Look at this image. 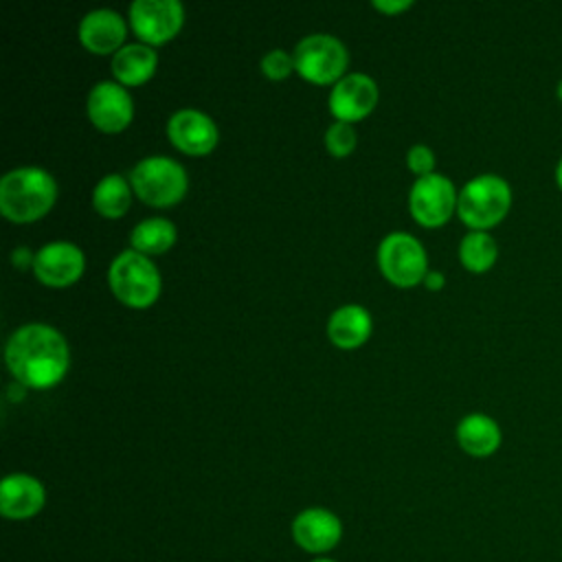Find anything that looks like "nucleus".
<instances>
[{
	"mask_svg": "<svg viewBox=\"0 0 562 562\" xmlns=\"http://www.w3.org/2000/svg\"><path fill=\"white\" fill-rule=\"evenodd\" d=\"M382 274L402 288H411L426 277V250L408 233H389L378 248Z\"/></svg>",
	"mask_w": 562,
	"mask_h": 562,
	"instance_id": "0eeeda50",
	"label": "nucleus"
},
{
	"mask_svg": "<svg viewBox=\"0 0 562 562\" xmlns=\"http://www.w3.org/2000/svg\"><path fill=\"white\" fill-rule=\"evenodd\" d=\"M110 288L116 299L132 307H147L160 294V274L147 255L123 250L110 263Z\"/></svg>",
	"mask_w": 562,
	"mask_h": 562,
	"instance_id": "20e7f679",
	"label": "nucleus"
},
{
	"mask_svg": "<svg viewBox=\"0 0 562 562\" xmlns=\"http://www.w3.org/2000/svg\"><path fill=\"white\" fill-rule=\"evenodd\" d=\"M459 193L450 178L441 173H428L413 182L408 204L413 217L424 226H439L443 224L452 211L457 209Z\"/></svg>",
	"mask_w": 562,
	"mask_h": 562,
	"instance_id": "6e6552de",
	"label": "nucleus"
},
{
	"mask_svg": "<svg viewBox=\"0 0 562 562\" xmlns=\"http://www.w3.org/2000/svg\"><path fill=\"white\" fill-rule=\"evenodd\" d=\"M46 501L44 485L29 474L15 472L0 483V512L9 520H26L35 516Z\"/></svg>",
	"mask_w": 562,
	"mask_h": 562,
	"instance_id": "2eb2a0df",
	"label": "nucleus"
},
{
	"mask_svg": "<svg viewBox=\"0 0 562 562\" xmlns=\"http://www.w3.org/2000/svg\"><path fill=\"white\" fill-rule=\"evenodd\" d=\"M342 525L336 514L323 507H310L294 516L292 538L310 553H325L340 542Z\"/></svg>",
	"mask_w": 562,
	"mask_h": 562,
	"instance_id": "4468645a",
	"label": "nucleus"
},
{
	"mask_svg": "<svg viewBox=\"0 0 562 562\" xmlns=\"http://www.w3.org/2000/svg\"><path fill=\"white\" fill-rule=\"evenodd\" d=\"M347 68L345 44L327 33L305 35L294 48V70L314 83H329Z\"/></svg>",
	"mask_w": 562,
	"mask_h": 562,
	"instance_id": "423d86ee",
	"label": "nucleus"
},
{
	"mask_svg": "<svg viewBox=\"0 0 562 562\" xmlns=\"http://www.w3.org/2000/svg\"><path fill=\"white\" fill-rule=\"evenodd\" d=\"M184 20V9L178 0H134L130 4V22L134 33L147 44L171 40Z\"/></svg>",
	"mask_w": 562,
	"mask_h": 562,
	"instance_id": "1a4fd4ad",
	"label": "nucleus"
},
{
	"mask_svg": "<svg viewBox=\"0 0 562 562\" xmlns=\"http://www.w3.org/2000/svg\"><path fill=\"white\" fill-rule=\"evenodd\" d=\"M167 134L178 149L193 156L211 151L217 143V125L213 119L193 108L173 112L167 123Z\"/></svg>",
	"mask_w": 562,
	"mask_h": 562,
	"instance_id": "ddd939ff",
	"label": "nucleus"
},
{
	"mask_svg": "<svg viewBox=\"0 0 562 562\" xmlns=\"http://www.w3.org/2000/svg\"><path fill=\"white\" fill-rule=\"evenodd\" d=\"M57 198L55 178L40 167H18L0 180V211L13 222L42 217Z\"/></svg>",
	"mask_w": 562,
	"mask_h": 562,
	"instance_id": "f03ea898",
	"label": "nucleus"
},
{
	"mask_svg": "<svg viewBox=\"0 0 562 562\" xmlns=\"http://www.w3.org/2000/svg\"><path fill=\"white\" fill-rule=\"evenodd\" d=\"M406 162H408L411 171H413V173H417V178H422V176L432 173V167H435V154L430 151V147H426V145L417 143V145H413V147L408 149V154H406Z\"/></svg>",
	"mask_w": 562,
	"mask_h": 562,
	"instance_id": "393cba45",
	"label": "nucleus"
},
{
	"mask_svg": "<svg viewBox=\"0 0 562 562\" xmlns=\"http://www.w3.org/2000/svg\"><path fill=\"white\" fill-rule=\"evenodd\" d=\"M130 184L121 173H108L103 176L94 191H92V204L94 209L105 217H119L130 206Z\"/></svg>",
	"mask_w": 562,
	"mask_h": 562,
	"instance_id": "412c9836",
	"label": "nucleus"
},
{
	"mask_svg": "<svg viewBox=\"0 0 562 562\" xmlns=\"http://www.w3.org/2000/svg\"><path fill=\"white\" fill-rule=\"evenodd\" d=\"M11 259H13V263L18 266V268H24V266H33V261H35V255L29 250V248H24V246H20V248H15L13 252H11Z\"/></svg>",
	"mask_w": 562,
	"mask_h": 562,
	"instance_id": "bb28decb",
	"label": "nucleus"
},
{
	"mask_svg": "<svg viewBox=\"0 0 562 562\" xmlns=\"http://www.w3.org/2000/svg\"><path fill=\"white\" fill-rule=\"evenodd\" d=\"M498 257L496 239L487 231H470L459 244V259L470 272H485Z\"/></svg>",
	"mask_w": 562,
	"mask_h": 562,
	"instance_id": "4be33fe9",
	"label": "nucleus"
},
{
	"mask_svg": "<svg viewBox=\"0 0 562 562\" xmlns=\"http://www.w3.org/2000/svg\"><path fill=\"white\" fill-rule=\"evenodd\" d=\"M123 37H125V22L112 9H94L86 13L79 22L81 44L97 55L119 50L123 44Z\"/></svg>",
	"mask_w": 562,
	"mask_h": 562,
	"instance_id": "dca6fc26",
	"label": "nucleus"
},
{
	"mask_svg": "<svg viewBox=\"0 0 562 562\" xmlns=\"http://www.w3.org/2000/svg\"><path fill=\"white\" fill-rule=\"evenodd\" d=\"M378 101V86L369 75L349 72L340 77L329 92V110L338 121H358L367 116Z\"/></svg>",
	"mask_w": 562,
	"mask_h": 562,
	"instance_id": "f8f14e48",
	"label": "nucleus"
},
{
	"mask_svg": "<svg viewBox=\"0 0 562 562\" xmlns=\"http://www.w3.org/2000/svg\"><path fill=\"white\" fill-rule=\"evenodd\" d=\"M4 356L13 378L33 389L57 384L68 369V345L64 336L44 323L18 327L7 340Z\"/></svg>",
	"mask_w": 562,
	"mask_h": 562,
	"instance_id": "f257e3e1",
	"label": "nucleus"
},
{
	"mask_svg": "<svg viewBox=\"0 0 562 562\" xmlns=\"http://www.w3.org/2000/svg\"><path fill=\"white\" fill-rule=\"evenodd\" d=\"M555 94H558V99L562 101V79L558 81V86H555Z\"/></svg>",
	"mask_w": 562,
	"mask_h": 562,
	"instance_id": "c756f323",
	"label": "nucleus"
},
{
	"mask_svg": "<svg viewBox=\"0 0 562 562\" xmlns=\"http://www.w3.org/2000/svg\"><path fill=\"white\" fill-rule=\"evenodd\" d=\"M312 562H334V560H329V558H316V560H312Z\"/></svg>",
	"mask_w": 562,
	"mask_h": 562,
	"instance_id": "7c9ffc66",
	"label": "nucleus"
},
{
	"mask_svg": "<svg viewBox=\"0 0 562 562\" xmlns=\"http://www.w3.org/2000/svg\"><path fill=\"white\" fill-rule=\"evenodd\" d=\"M501 426L485 413H470L457 424V441L472 457H490L501 446Z\"/></svg>",
	"mask_w": 562,
	"mask_h": 562,
	"instance_id": "f3484780",
	"label": "nucleus"
},
{
	"mask_svg": "<svg viewBox=\"0 0 562 562\" xmlns=\"http://www.w3.org/2000/svg\"><path fill=\"white\" fill-rule=\"evenodd\" d=\"M294 70V55L283 48H272L261 57V72L270 79H283Z\"/></svg>",
	"mask_w": 562,
	"mask_h": 562,
	"instance_id": "b1692460",
	"label": "nucleus"
},
{
	"mask_svg": "<svg viewBox=\"0 0 562 562\" xmlns=\"http://www.w3.org/2000/svg\"><path fill=\"white\" fill-rule=\"evenodd\" d=\"M156 53L147 44H125L112 57V72L121 86H138L156 70Z\"/></svg>",
	"mask_w": 562,
	"mask_h": 562,
	"instance_id": "6ab92c4d",
	"label": "nucleus"
},
{
	"mask_svg": "<svg viewBox=\"0 0 562 562\" xmlns=\"http://www.w3.org/2000/svg\"><path fill=\"white\" fill-rule=\"evenodd\" d=\"M555 182H558V187L562 191V156L558 158V165H555Z\"/></svg>",
	"mask_w": 562,
	"mask_h": 562,
	"instance_id": "c85d7f7f",
	"label": "nucleus"
},
{
	"mask_svg": "<svg viewBox=\"0 0 562 562\" xmlns=\"http://www.w3.org/2000/svg\"><path fill=\"white\" fill-rule=\"evenodd\" d=\"M130 241L136 252L158 255L176 241V226L167 217H147L132 228Z\"/></svg>",
	"mask_w": 562,
	"mask_h": 562,
	"instance_id": "aec40b11",
	"label": "nucleus"
},
{
	"mask_svg": "<svg viewBox=\"0 0 562 562\" xmlns=\"http://www.w3.org/2000/svg\"><path fill=\"white\" fill-rule=\"evenodd\" d=\"M413 2L411 0H373V7L384 11V13H395L408 9Z\"/></svg>",
	"mask_w": 562,
	"mask_h": 562,
	"instance_id": "a878e982",
	"label": "nucleus"
},
{
	"mask_svg": "<svg viewBox=\"0 0 562 562\" xmlns=\"http://www.w3.org/2000/svg\"><path fill=\"white\" fill-rule=\"evenodd\" d=\"M134 193L151 206L176 204L187 191V173L169 156H147L130 171Z\"/></svg>",
	"mask_w": 562,
	"mask_h": 562,
	"instance_id": "39448f33",
	"label": "nucleus"
},
{
	"mask_svg": "<svg viewBox=\"0 0 562 562\" xmlns=\"http://www.w3.org/2000/svg\"><path fill=\"white\" fill-rule=\"evenodd\" d=\"M371 334V316L362 305H342L327 321V336L342 349L362 345Z\"/></svg>",
	"mask_w": 562,
	"mask_h": 562,
	"instance_id": "a211bd4d",
	"label": "nucleus"
},
{
	"mask_svg": "<svg viewBox=\"0 0 562 562\" xmlns=\"http://www.w3.org/2000/svg\"><path fill=\"white\" fill-rule=\"evenodd\" d=\"M512 206V187L503 176L481 173L468 180L457 198V213L472 231L498 224Z\"/></svg>",
	"mask_w": 562,
	"mask_h": 562,
	"instance_id": "7ed1b4c3",
	"label": "nucleus"
},
{
	"mask_svg": "<svg viewBox=\"0 0 562 562\" xmlns=\"http://www.w3.org/2000/svg\"><path fill=\"white\" fill-rule=\"evenodd\" d=\"M86 110L90 121L103 132H121L134 114L130 92L114 81H99L88 92Z\"/></svg>",
	"mask_w": 562,
	"mask_h": 562,
	"instance_id": "9d476101",
	"label": "nucleus"
},
{
	"mask_svg": "<svg viewBox=\"0 0 562 562\" xmlns=\"http://www.w3.org/2000/svg\"><path fill=\"white\" fill-rule=\"evenodd\" d=\"M33 270L44 285H70L83 272V252L72 241H48L35 252Z\"/></svg>",
	"mask_w": 562,
	"mask_h": 562,
	"instance_id": "9b49d317",
	"label": "nucleus"
},
{
	"mask_svg": "<svg viewBox=\"0 0 562 562\" xmlns=\"http://www.w3.org/2000/svg\"><path fill=\"white\" fill-rule=\"evenodd\" d=\"M424 285L430 288V290H439L443 285V274L437 272V270H428L426 277H424Z\"/></svg>",
	"mask_w": 562,
	"mask_h": 562,
	"instance_id": "cd10ccee",
	"label": "nucleus"
},
{
	"mask_svg": "<svg viewBox=\"0 0 562 562\" xmlns=\"http://www.w3.org/2000/svg\"><path fill=\"white\" fill-rule=\"evenodd\" d=\"M325 145L331 156L342 158L356 147V130L347 121H336L325 132Z\"/></svg>",
	"mask_w": 562,
	"mask_h": 562,
	"instance_id": "5701e85b",
	"label": "nucleus"
}]
</instances>
